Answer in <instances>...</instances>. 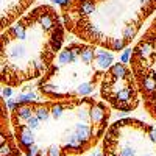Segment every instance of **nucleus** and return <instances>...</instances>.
Instances as JSON below:
<instances>
[{
	"label": "nucleus",
	"instance_id": "obj_7",
	"mask_svg": "<svg viewBox=\"0 0 156 156\" xmlns=\"http://www.w3.org/2000/svg\"><path fill=\"white\" fill-rule=\"evenodd\" d=\"M100 97L115 111L129 112L137 109L140 94L131 67L125 62L112 64L101 78Z\"/></svg>",
	"mask_w": 156,
	"mask_h": 156
},
{
	"label": "nucleus",
	"instance_id": "obj_1",
	"mask_svg": "<svg viewBox=\"0 0 156 156\" xmlns=\"http://www.w3.org/2000/svg\"><path fill=\"white\" fill-rule=\"evenodd\" d=\"M9 117L23 154L69 156L92 150L103 139L111 106L92 97L16 101Z\"/></svg>",
	"mask_w": 156,
	"mask_h": 156
},
{
	"label": "nucleus",
	"instance_id": "obj_6",
	"mask_svg": "<svg viewBox=\"0 0 156 156\" xmlns=\"http://www.w3.org/2000/svg\"><path fill=\"white\" fill-rule=\"evenodd\" d=\"M129 67L140 94V101L153 120H156V17L136 41Z\"/></svg>",
	"mask_w": 156,
	"mask_h": 156
},
{
	"label": "nucleus",
	"instance_id": "obj_4",
	"mask_svg": "<svg viewBox=\"0 0 156 156\" xmlns=\"http://www.w3.org/2000/svg\"><path fill=\"white\" fill-rule=\"evenodd\" d=\"M112 64L111 50L89 42H72L61 48L50 69L39 78V95L47 100L89 97Z\"/></svg>",
	"mask_w": 156,
	"mask_h": 156
},
{
	"label": "nucleus",
	"instance_id": "obj_12",
	"mask_svg": "<svg viewBox=\"0 0 156 156\" xmlns=\"http://www.w3.org/2000/svg\"><path fill=\"white\" fill-rule=\"evenodd\" d=\"M69 156H80V154H69Z\"/></svg>",
	"mask_w": 156,
	"mask_h": 156
},
{
	"label": "nucleus",
	"instance_id": "obj_2",
	"mask_svg": "<svg viewBox=\"0 0 156 156\" xmlns=\"http://www.w3.org/2000/svg\"><path fill=\"white\" fill-rule=\"evenodd\" d=\"M66 25L51 5L28 9L2 33L0 81L19 87L42 78L61 51Z\"/></svg>",
	"mask_w": 156,
	"mask_h": 156
},
{
	"label": "nucleus",
	"instance_id": "obj_8",
	"mask_svg": "<svg viewBox=\"0 0 156 156\" xmlns=\"http://www.w3.org/2000/svg\"><path fill=\"white\" fill-rule=\"evenodd\" d=\"M0 156H22L11 125V117L5 98H2V120H0Z\"/></svg>",
	"mask_w": 156,
	"mask_h": 156
},
{
	"label": "nucleus",
	"instance_id": "obj_9",
	"mask_svg": "<svg viewBox=\"0 0 156 156\" xmlns=\"http://www.w3.org/2000/svg\"><path fill=\"white\" fill-rule=\"evenodd\" d=\"M36 0H2V30H6L30 9Z\"/></svg>",
	"mask_w": 156,
	"mask_h": 156
},
{
	"label": "nucleus",
	"instance_id": "obj_10",
	"mask_svg": "<svg viewBox=\"0 0 156 156\" xmlns=\"http://www.w3.org/2000/svg\"><path fill=\"white\" fill-rule=\"evenodd\" d=\"M129 58H131V50H129L128 47L123 50V53H122V58H120V62H129Z\"/></svg>",
	"mask_w": 156,
	"mask_h": 156
},
{
	"label": "nucleus",
	"instance_id": "obj_11",
	"mask_svg": "<svg viewBox=\"0 0 156 156\" xmlns=\"http://www.w3.org/2000/svg\"><path fill=\"white\" fill-rule=\"evenodd\" d=\"M12 87H9V86H3V90H2V92H3V97H11L12 95V90H11Z\"/></svg>",
	"mask_w": 156,
	"mask_h": 156
},
{
	"label": "nucleus",
	"instance_id": "obj_5",
	"mask_svg": "<svg viewBox=\"0 0 156 156\" xmlns=\"http://www.w3.org/2000/svg\"><path fill=\"white\" fill-rule=\"evenodd\" d=\"M103 156H156V128L137 120L120 119L108 126L101 139Z\"/></svg>",
	"mask_w": 156,
	"mask_h": 156
},
{
	"label": "nucleus",
	"instance_id": "obj_3",
	"mask_svg": "<svg viewBox=\"0 0 156 156\" xmlns=\"http://www.w3.org/2000/svg\"><path fill=\"white\" fill-rule=\"evenodd\" d=\"M156 11V0H66L61 17L83 42L111 51L125 50Z\"/></svg>",
	"mask_w": 156,
	"mask_h": 156
}]
</instances>
